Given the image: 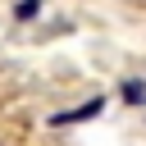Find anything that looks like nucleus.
<instances>
[{
  "mask_svg": "<svg viewBox=\"0 0 146 146\" xmlns=\"http://www.w3.org/2000/svg\"><path fill=\"white\" fill-rule=\"evenodd\" d=\"M123 96H128V100H132V105H137V100H141V96H146V91H141V82H128V87H123Z\"/></svg>",
  "mask_w": 146,
  "mask_h": 146,
  "instance_id": "nucleus-3",
  "label": "nucleus"
},
{
  "mask_svg": "<svg viewBox=\"0 0 146 146\" xmlns=\"http://www.w3.org/2000/svg\"><path fill=\"white\" fill-rule=\"evenodd\" d=\"M36 14H41V0H18V9H14V18H23V23L36 18Z\"/></svg>",
  "mask_w": 146,
  "mask_h": 146,
  "instance_id": "nucleus-2",
  "label": "nucleus"
},
{
  "mask_svg": "<svg viewBox=\"0 0 146 146\" xmlns=\"http://www.w3.org/2000/svg\"><path fill=\"white\" fill-rule=\"evenodd\" d=\"M100 110H105V100H100V96H96V100H87V105H82V110H73V114H59V119H55V123H73V119H96V114H100Z\"/></svg>",
  "mask_w": 146,
  "mask_h": 146,
  "instance_id": "nucleus-1",
  "label": "nucleus"
}]
</instances>
